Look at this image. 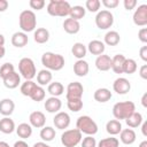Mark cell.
<instances>
[{"mask_svg":"<svg viewBox=\"0 0 147 147\" xmlns=\"http://www.w3.org/2000/svg\"><path fill=\"white\" fill-rule=\"evenodd\" d=\"M64 57L61 54L53 53V52H46L41 56V64L47 69V70H53V71H59L64 67Z\"/></svg>","mask_w":147,"mask_h":147,"instance_id":"obj_1","label":"cell"},{"mask_svg":"<svg viewBox=\"0 0 147 147\" xmlns=\"http://www.w3.org/2000/svg\"><path fill=\"white\" fill-rule=\"evenodd\" d=\"M71 6L68 1L64 0H51L47 5V13L51 16L65 17L70 14Z\"/></svg>","mask_w":147,"mask_h":147,"instance_id":"obj_2","label":"cell"},{"mask_svg":"<svg viewBox=\"0 0 147 147\" xmlns=\"http://www.w3.org/2000/svg\"><path fill=\"white\" fill-rule=\"evenodd\" d=\"M136 111V105L132 101H121L114 105L113 107V115L115 119H126L129 116H131Z\"/></svg>","mask_w":147,"mask_h":147,"instance_id":"obj_3","label":"cell"},{"mask_svg":"<svg viewBox=\"0 0 147 147\" xmlns=\"http://www.w3.org/2000/svg\"><path fill=\"white\" fill-rule=\"evenodd\" d=\"M18 23H20V28H21L22 32L28 33V32L34 31L36 26H37L36 14L30 9L23 10L18 16Z\"/></svg>","mask_w":147,"mask_h":147,"instance_id":"obj_4","label":"cell"},{"mask_svg":"<svg viewBox=\"0 0 147 147\" xmlns=\"http://www.w3.org/2000/svg\"><path fill=\"white\" fill-rule=\"evenodd\" d=\"M76 129H78L82 133H85L86 136H94L95 133H98L99 130L95 121L87 115H83L77 118Z\"/></svg>","mask_w":147,"mask_h":147,"instance_id":"obj_5","label":"cell"},{"mask_svg":"<svg viewBox=\"0 0 147 147\" xmlns=\"http://www.w3.org/2000/svg\"><path fill=\"white\" fill-rule=\"evenodd\" d=\"M18 71L25 80H32L37 75V69L34 62L30 57H23L18 62Z\"/></svg>","mask_w":147,"mask_h":147,"instance_id":"obj_6","label":"cell"},{"mask_svg":"<svg viewBox=\"0 0 147 147\" xmlns=\"http://www.w3.org/2000/svg\"><path fill=\"white\" fill-rule=\"evenodd\" d=\"M83 133L78 129H70L65 130L61 134V144L64 147H76L82 141Z\"/></svg>","mask_w":147,"mask_h":147,"instance_id":"obj_7","label":"cell"},{"mask_svg":"<svg viewBox=\"0 0 147 147\" xmlns=\"http://www.w3.org/2000/svg\"><path fill=\"white\" fill-rule=\"evenodd\" d=\"M114 24V15L110 13V10L103 9L98 11L95 16V25L100 30H108Z\"/></svg>","mask_w":147,"mask_h":147,"instance_id":"obj_8","label":"cell"},{"mask_svg":"<svg viewBox=\"0 0 147 147\" xmlns=\"http://www.w3.org/2000/svg\"><path fill=\"white\" fill-rule=\"evenodd\" d=\"M83 93H84V87H83L82 83H79V82H71L67 86L65 98H67V100H70V99H82Z\"/></svg>","mask_w":147,"mask_h":147,"instance_id":"obj_9","label":"cell"},{"mask_svg":"<svg viewBox=\"0 0 147 147\" xmlns=\"http://www.w3.org/2000/svg\"><path fill=\"white\" fill-rule=\"evenodd\" d=\"M133 23L138 26H146L147 25V5H140L133 13Z\"/></svg>","mask_w":147,"mask_h":147,"instance_id":"obj_10","label":"cell"},{"mask_svg":"<svg viewBox=\"0 0 147 147\" xmlns=\"http://www.w3.org/2000/svg\"><path fill=\"white\" fill-rule=\"evenodd\" d=\"M113 90L117 94H121V95L126 94L131 90V83L124 77H118L113 83Z\"/></svg>","mask_w":147,"mask_h":147,"instance_id":"obj_11","label":"cell"},{"mask_svg":"<svg viewBox=\"0 0 147 147\" xmlns=\"http://www.w3.org/2000/svg\"><path fill=\"white\" fill-rule=\"evenodd\" d=\"M53 123L56 129L64 130L70 125V116L65 111H59L55 114V116L53 118Z\"/></svg>","mask_w":147,"mask_h":147,"instance_id":"obj_12","label":"cell"},{"mask_svg":"<svg viewBox=\"0 0 147 147\" xmlns=\"http://www.w3.org/2000/svg\"><path fill=\"white\" fill-rule=\"evenodd\" d=\"M29 124L32 127H37V129H41L45 126L46 124V116L42 111H32L29 116Z\"/></svg>","mask_w":147,"mask_h":147,"instance_id":"obj_13","label":"cell"},{"mask_svg":"<svg viewBox=\"0 0 147 147\" xmlns=\"http://www.w3.org/2000/svg\"><path fill=\"white\" fill-rule=\"evenodd\" d=\"M45 109L47 113L51 114H56L60 111L61 107H62V101L56 98V96H49L45 100V105H44Z\"/></svg>","mask_w":147,"mask_h":147,"instance_id":"obj_14","label":"cell"},{"mask_svg":"<svg viewBox=\"0 0 147 147\" xmlns=\"http://www.w3.org/2000/svg\"><path fill=\"white\" fill-rule=\"evenodd\" d=\"M95 67L100 71H108L111 68V57L107 54H101L95 59Z\"/></svg>","mask_w":147,"mask_h":147,"instance_id":"obj_15","label":"cell"},{"mask_svg":"<svg viewBox=\"0 0 147 147\" xmlns=\"http://www.w3.org/2000/svg\"><path fill=\"white\" fill-rule=\"evenodd\" d=\"M2 80H3V85L7 88L14 90V88H16L21 84V76L18 75V72L13 71L11 74H9L5 78H2Z\"/></svg>","mask_w":147,"mask_h":147,"instance_id":"obj_16","label":"cell"},{"mask_svg":"<svg viewBox=\"0 0 147 147\" xmlns=\"http://www.w3.org/2000/svg\"><path fill=\"white\" fill-rule=\"evenodd\" d=\"M14 109H15V103L11 99L6 98L0 101V114L3 117H9L14 113Z\"/></svg>","mask_w":147,"mask_h":147,"instance_id":"obj_17","label":"cell"},{"mask_svg":"<svg viewBox=\"0 0 147 147\" xmlns=\"http://www.w3.org/2000/svg\"><path fill=\"white\" fill-rule=\"evenodd\" d=\"M87 51L92 54V55H101L105 53V49H106V45L103 44V41L101 40H91L87 45Z\"/></svg>","mask_w":147,"mask_h":147,"instance_id":"obj_18","label":"cell"},{"mask_svg":"<svg viewBox=\"0 0 147 147\" xmlns=\"http://www.w3.org/2000/svg\"><path fill=\"white\" fill-rule=\"evenodd\" d=\"M28 42H29V37H28V34L25 32L17 31V32L13 33V36H11L13 46H15L17 48H21V47H24Z\"/></svg>","mask_w":147,"mask_h":147,"instance_id":"obj_19","label":"cell"},{"mask_svg":"<svg viewBox=\"0 0 147 147\" xmlns=\"http://www.w3.org/2000/svg\"><path fill=\"white\" fill-rule=\"evenodd\" d=\"M119 139L124 145H132L137 139V134L133 129H122L119 132Z\"/></svg>","mask_w":147,"mask_h":147,"instance_id":"obj_20","label":"cell"},{"mask_svg":"<svg viewBox=\"0 0 147 147\" xmlns=\"http://www.w3.org/2000/svg\"><path fill=\"white\" fill-rule=\"evenodd\" d=\"M63 29L69 34H76L80 30L79 21H75V20H72L70 17L69 18H65L64 22H63Z\"/></svg>","mask_w":147,"mask_h":147,"instance_id":"obj_21","label":"cell"},{"mask_svg":"<svg viewBox=\"0 0 147 147\" xmlns=\"http://www.w3.org/2000/svg\"><path fill=\"white\" fill-rule=\"evenodd\" d=\"M125 56L123 54H116L114 57H111V68L115 74H123V65L125 62Z\"/></svg>","mask_w":147,"mask_h":147,"instance_id":"obj_22","label":"cell"},{"mask_svg":"<svg viewBox=\"0 0 147 147\" xmlns=\"http://www.w3.org/2000/svg\"><path fill=\"white\" fill-rule=\"evenodd\" d=\"M90 67L85 60H77L74 64V72L78 77H85L88 74Z\"/></svg>","mask_w":147,"mask_h":147,"instance_id":"obj_23","label":"cell"},{"mask_svg":"<svg viewBox=\"0 0 147 147\" xmlns=\"http://www.w3.org/2000/svg\"><path fill=\"white\" fill-rule=\"evenodd\" d=\"M93 96H94V100L95 101H98L100 103H105V102H107V101H109L111 99L113 94H111L110 90H108L106 87H100V88H98L94 92Z\"/></svg>","mask_w":147,"mask_h":147,"instance_id":"obj_24","label":"cell"},{"mask_svg":"<svg viewBox=\"0 0 147 147\" xmlns=\"http://www.w3.org/2000/svg\"><path fill=\"white\" fill-rule=\"evenodd\" d=\"M33 39L37 44H46L49 40V31L45 28H38L33 31Z\"/></svg>","mask_w":147,"mask_h":147,"instance_id":"obj_25","label":"cell"},{"mask_svg":"<svg viewBox=\"0 0 147 147\" xmlns=\"http://www.w3.org/2000/svg\"><path fill=\"white\" fill-rule=\"evenodd\" d=\"M15 122L10 117H3L0 119V131L5 134H10L15 131Z\"/></svg>","mask_w":147,"mask_h":147,"instance_id":"obj_26","label":"cell"},{"mask_svg":"<svg viewBox=\"0 0 147 147\" xmlns=\"http://www.w3.org/2000/svg\"><path fill=\"white\" fill-rule=\"evenodd\" d=\"M15 131H16L17 136L22 140H24V139H28V138L31 137V134H32V126L29 123H21L15 129Z\"/></svg>","mask_w":147,"mask_h":147,"instance_id":"obj_27","label":"cell"},{"mask_svg":"<svg viewBox=\"0 0 147 147\" xmlns=\"http://www.w3.org/2000/svg\"><path fill=\"white\" fill-rule=\"evenodd\" d=\"M71 53L77 60H83L86 56L87 48L83 42H75L71 47Z\"/></svg>","mask_w":147,"mask_h":147,"instance_id":"obj_28","label":"cell"},{"mask_svg":"<svg viewBox=\"0 0 147 147\" xmlns=\"http://www.w3.org/2000/svg\"><path fill=\"white\" fill-rule=\"evenodd\" d=\"M53 79V75L49 70L47 69H42L37 74V82L39 86H45L48 85Z\"/></svg>","mask_w":147,"mask_h":147,"instance_id":"obj_29","label":"cell"},{"mask_svg":"<svg viewBox=\"0 0 147 147\" xmlns=\"http://www.w3.org/2000/svg\"><path fill=\"white\" fill-rule=\"evenodd\" d=\"M142 121H144L142 115H141L140 113H138V111H134L131 116H129V117L125 119V123H126V125H127L129 127L136 129V127H139V126L141 125Z\"/></svg>","mask_w":147,"mask_h":147,"instance_id":"obj_30","label":"cell"},{"mask_svg":"<svg viewBox=\"0 0 147 147\" xmlns=\"http://www.w3.org/2000/svg\"><path fill=\"white\" fill-rule=\"evenodd\" d=\"M121 41V37H119V33L117 31H114V30H110L108 31L106 34H105V41L103 44L105 45H108V46H116L118 45Z\"/></svg>","mask_w":147,"mask_h":147,"instance_id":"obj_31","label":"cell"},{"mask_svg":"<svg viewBox=\"0 0 147 147\" xmlns=\"http://www.w3.org/2000/svg\"><path fill=\"white\" fill-rule=\"evenodd\" d=\"M106 131L113 137L119 134V132L122 131V123L117 119H110L106 124Z\"/></svg>","mask_w":147,"mask_h":147,"instance_id":"obj_32","label":"cell"},{"mask_svg":"<svg viewBox=\"0 0 147 147\" xmlns=\"http://www.w3.org/2000/svg\"><path fill=\"white\" fill-rule=\"evenodd\" d=\"M47 92H48L52 96L59 98L60 95L63 94V92H64V86H63L60 82H53V83H49V84H48Z\"/></svg>","mask_w":147,"mask_h":147,"instance_id":"obj_33","label":"cell"},{"mask_svg":"<svg viewBox=\"0 0 147 147\" xmlns=\"http://www.w3.org/2000/svg\"><path fill=\"white\" fill-rule=\"evenodd\" d=\"M39 136H40V138L42 139V141L49 142V141H52V140L55 138L56 131H55V129L52 127V126H44V127H41Z\"/></svg>","mask_w":147,"mask_h":147,"instance_id":"obj_34","label":"cell"},{"mask_svg":"<svg viewBox=\"0 0 147 147\" xmlns=\"http://www.w3.org/2000/svg\"><path fill=\"white\" fill-rule=\"evenodd\" d=\"M37 85H38V84H36V83L32 82V80H25L24 83L21 84L20 91H21V93H22L24 96H29V98H30V95L32 94V92L34 91V88L37 87Z\"/></svg>","mask_w":147,"mask_h":147,"instance_id":"obj_35","label":"cell"},{"mask_svg":"<svg viewBox=\"0 0 147 147\" xmlns=\"http://www.w3.org/2000/svg\"><path fill=\"white\" fill-rule=\"evenodd\" d=\"M85 14H86V9L83 6H74L70 9L69 16H70V18L75 20V21H79L85 16Z\"/></svg>","mask_w":147,"mask_h":147,"instance_id":"obj_36","label":"cell"},{"mask_svg":"<svg viewBox=\"0 0 147 147\" xmlns=\"http://www.w3.org/2000/svg\"><path fill=\"white\" fill-rule=\"evenodd\" d=\"M137 69H138V65L133 59H125V62L123 65V74L131 75V74H134Z\"/></svg>","mask_w":147,"mask_h":147,"instance_id":"obj_37","label":"cell"},{"mask_svg":"<svg viewBox=\"0 0 147 147\" xmlns=\"http://www.w3.org/2000/svg\"><path fill=\"white\" fill-rule=\"evenodd\" d=\"M119 146V141L117 138L115 137H109V138H105L101 139L98 142V147H118Z\"/></svg>","mask_w":147,"mask_h":147,"instance_id":"obj_38","label":"cell"},{"mask_svg":"<svg viewBox=\"0 0 147 147\" xmlns=\"http://www.w3.org/2000/svg\"><path fill=\"white\" fill-rule=\"evenodd\" d=\"M45 95H46V91L44 90V87L37 85V87L34 88V91L32 92V94L30 95V98H31L33 101L39 102V101H42V100L45 99Z\"/></svg>","mask_w":147,"mask_h":147,"instance_id":"obj_39","label":"cell"},{"mask_svg":"<svg viewBox=\"0 0 147 147\" xmlns=\"http://www.w3.org/2000/svg\"><path fill=\"white\" fill-rule=\"evenodd\" d=\"M67 106H68L69 110L77 113V111L82 110L83 101H82V99H70V100H67Z\"/></svg>","mask_w":147,"mask_h":147,"instance_id":"obj_40","label":"cell"},{"mask_svg":"<svg viewBox=\"0 0 147 147\" xmlns=\"http://www.w3.org/2000/svg\"><path fill=\"white\" fill-rule=\"evenodd\" d=\"M101 2L99 0H87L85 2V9H87L91 13H98L100 9Z\"/></svg>","mask_w":147,"mask_h":147,"instance_id":"obj_41","label":"cell"},{"mask_svg":"<svg viewBox=\"0 0 147 147\" xmlns=\"http://www.w3.org/2000/svg\"><path fill=\"white\" fill-rule=\"evenodd\" d=\"M13 71H15L14 64L10 63V62H6V63H3V64L0 67V77H1V78H5L7 75L11 74Z\"/></svg>","mask_w":147,"mask_h":147,"instance_id":"obj_42","label":"cell"},{"mask_svg":"<svg viewBox=\"0 0 147 147\" xmlns=\"http://www.w3.org/2000/svg\"><path fill=\"white\" fill-rule=\"evenodd\" d=\"M82 147H96V140L93 138V136H86L80 141Z\"/></svg>","mask_w":147,"mask_h":147,"instance_id":"obj_43","label":"cell"},{"mask_svg":"<svg viewBox=\"0 0 147 147\" xmlns=\"http://www.w3.org/2000/svg\"><path fill=\"white\" fill-rule=\"evenodd\" d=\"M45 5H46V2L44 0H30L29 1V6L36 10H41L45 7Z\"/></svg>","mask_w":147,"mask_h":147,"instance_id":"obj_44","label":"cell"},{"mask_svg":"<svg viewBox=\"0 0 147 147\" xmlns=\"http://www.w3.org/2000/svg\"><path fill=\"white\" fill-rule=\"evenodd\" d=\"M100 2L107 8V10H108V9H114V8H116V7L118 6V3H119L118 0H102V1H100Z\"/></svg>","mask_w":147,"mask_h":147,"instance_id":"obj_45","label":"cell"},{"mask_svg":"<svg viewBox=\"0 0 147 147\" xmlns=\"http://www.w3.org/2000/svg\"><path fill=\"white\" fill-rule=\"evenodd\" d=\"M138 38L141 42L146 44L147 42V28H141L138 32Z\"/></svg>","mask_w":147,"mask_h":147,"instance_id":"obj_46","label":"cell"},{"mask_svg":"<svg viewBox=\"0 0 147 147\" xmlns=\"http://www.w3.org/2000/svg\"><path fill=\"white\" fill-rule=\"evenodd\" d=\"M123 5H124V8L126 10H132L137 6V0H124Z\"/></svg>","mask_w":147,"mask_h":147,"instance_id":"obj_47","label":"cell"},{"mask_svg":"<svg viewBox=\"0 0 147 147\" xmlns=\"http://www.w3.org/2000/svg\"><path fill=\"white\" fill-rule=\"evenodd\" d=\"M139 55L144 62H147V46H142L139 51Z\"/></svg>","mask_w":147,"mask_h":147,"instance_id":"obj_48","label":"cell"},{"mask_svg":"<svg viewBox=\"0 0 147 147\" xmlns=\"http://www.w3.org/2000/svg\"><path fill=\"white\" fill-rule=\"evenodd\" d=\"M139 75L142 79H147V64H142L139 69Z\"/></svg>","mask_w":147,"mask_h":147,"instance_id":"obj_49","label":"cell"},{"mask_svg":"<svg viewBox=\"0 0 147 147\" xmlns=\"http://www.w3.org/2000/svg\"><path fill=\"white\" fill-rule=\"evenodd\" d=\"M8 6H9V3L7 0H0V13L5 11L8 8Z\"/></svg>","mask_w":147,"mask_h":147,"instance_id":"obj_50","label":"cell"},{"mask_svg":"<svg viewBox=\"0 0 147 147\" xmlns=\"http://www.w3.org/2000/svg\"><path fill=\"white\" fill-rule=\"evenodd\" d=\"M141 132L144 137H147V122L146 121H142L141 123Z\"/></svg>","mask_w":147,"mask_h":147,"instance_id":"obj_51","label":"cell"},{"mask_svg":"<svg viewBox=\"0 0 147 147\" xmlns=\"http://www.w3.org/2000/svg\"><path fill=\"white\" fill-rule=\"evenodd\" d=\"M13 147H29V145H28L24 140H18V141H16V142L14 144Z\"/></svg>","mask_w":147,"mask_h":147,"instance_id":"obj_52","label":"cell"},{"mask_svg":"<svg viewBox=\"0 0 147 147\" xmlns=\"http://www.w3.org/2000/svg\"><path fill=\"white\" fill-rule=\"evenodd\" d=\"M141 105H142L144 108L147 107V93H144V95L141 98Z\"/></svg>","mask_w":147,"mask_h":147,"instance_id":"obj_53","label":"cell"},{"mask_svg":"<svg viewBox=\"0 0 147 147\" xmlns=\"http://www.w3.org/2000/svg\"><path fill=\"white\" fill-rule=\"evenodd\" d=\"M33 147H51L49 145H47L45 141H39V142H36L33 145Z\"/></svg>","mask_w":147,"mask_h":147,"instance_id":"obj_54","label":"cell"},{"mask_svg":"<svg viewBox=\"0 0 147 147\" xmlns=\"http://www.w3.org/2000/svg\"><path fill=\"white\" fill-rule=\"evenodd\" d=\"M5 37H3V34H1L0 33V47H3V45H5Z\"/></svg>","mask_w":147,"mask_h":147,"instance_id":"obj_55","label":"cell"},{"mask_svg":"<svg viewBox=\"0 0 147 147\" xmlns=\"http://www.w3.org/2000/svg\"><path fill=\"white\" fill-rule=\"evenodd\" d=\"M5 53H6V49H5V47H0V59H2V57H3Z\"/></svg>","mask_w":147,"mask_h":147,"instance_id":"obj_56","label":"cell"},{"mask_svg":"<svg viewBox=\"0 0 147 147\" xmlns=\"http://www.w3.org/2000/svg\"><path fill=\"white\" fill-rule=\"evenodd\" d=\"M0 147H10L6 141H0Z\"/></svg>","mask_w":147,"mask_h":147,"instance_id":"obj_57","label":"cell"},{"mask_svg":"<svg viewBox=\"0 0 147 147\" xmlns=\"http://www.w3.org/2000/svg\"><path fill=\"white\" fill-rule=\"evenodd\" d=\"M139 147H147V140L141 141V142H140V145H139Z\"/></svg>","mask_w":147,"mask_h":147,"instance_id":"obj_58","label":"cell"}]
</instances>
